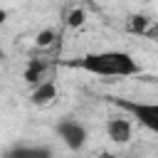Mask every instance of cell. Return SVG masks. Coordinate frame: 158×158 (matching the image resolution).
Here are the masks:
<instances>
[{"label":"cell","instance_id":"9c48e42d","mask_svg":"<svg viewBox=\"0 0 158 158\" xmlns=\"http://www.w3.org/2000/svg\"><path fill=\"white\" fill-rule=\"evenodd\" d=\"M81 22H84V12H81V10H74V12L69 15V25L77 27V25H81Z\"/></svg>","mask_w":158,"mask_h":158},{"label":"cell","instance_id":"ba28073f","mask_svg":"<svg viewBox=\"0 0 158 158\" xmlns=\"http://www.w3.org/2000/svg\"><path fill=\"white\" fill-rule=\"evenodd\" d=\"M52 42H54V32H52V30H44V32L37 35V44H40V47H49Z\"/></svg>","mask_w":158,"mask_h":158},{"label":"cell","instance_id":"277c9868","mask_svg":"<svg viewBox=\"0 0 158 158\" xmlns=\"http://www.w3.org/2000/svg\"><path fill=\"white\" fill-rule=\"evenodd\" d=\"M106 136L114 143L126 146L133 138V121H131V116H111L106 121Z\"/></svg>","mask_w":158,"mask_h":158},{"label":"cell","instance_id":"8992f818","mask_svg":"<svg viewBox=\"0 0 158 158\" xmlns=\"http://www.w3.org/2000/svg\"><path fill=\"white\" fill-rule=\"evenodd\" d=\"M54 99H57V84H54V79L35 86L32 94H30V101H32L35 106H47V104H52Z\"/></svg>","mask_w":158,"mask_h":158},{"label":"cell","instance_id":"30bf717a","mask_svg":"<svg viewBox=\"0 0 158 158\" xmlns=\"http://www.w3.org/2000/svg\"><path fill=\"white\" fill-rule=\"evenodd\" d=\"M146 37H151V40H156V42H158V25H151V30L146 32Z\"/></svg>","mask_w":158,"mask_h":158},{"label":"cell","instance_id":"52a82bcc","mask_svg":"<svg viewBox=\"0 0 158 158\" xmlns=\"http://www.w3.org/2000/svg\"><path fill=\"white\" fill-rule=\"evenodd\" d=\"M5 158H52V151L44 146H15L5 153Z\"/></svg>","mask_w":158,"mask_h":158},{"label":"cell","instance_id":"8fae6325","mask_svg":"<svg viewBox=\"0 0 158 158\" xmlns=\"http://www.w3.org/2000/svg\"><path fill=\"white\" fill-rule=\"evenodd\" d=\"M101 158H118V156H114V153H104Z\"/></svg>","mask_w":158,"mask_h":158},{"label":"cell","instance_id":"6da1fadb","mask_svg":"<svg viewBox=\"0 0 158 158\" xmlns=\"http://www.w3.org/2000/svg\"><path fill=\"white\" fill-rule=\"evenodd\" d=\"M74 67H79L86 74L94 77H116V79H126V77H136L141 74V64L133 54L123 52V49H99V52H89L84 57H79L77 62H72Z\"/></svg>","mask_w":158,"mask_h":158},{"label":"cell","instance_id":"7a4b0ae2","mask_svg":"<svg viewBox=\"0 0 158 158\" xmlns=\"http://www.w3.org/2000/svg\"><path fill=\"white\" fill-rule=\"evenodd\" d=\"M114 104L126 111L136 123H141L146 131L158 133V101H138V99H114Z\"/></svg>","mask_w":158,"mask_h":158},{"label":"cell","instance_id":"3957f363","mask_svg":"<svg viewBox=\"0 0 158 158\" xmlns=\"http://www.w3.org/2000/svg\"><path fill=\"white\" fill-rule=\"evenodd\" d=\"M57 136L62 138V143L72 151H79L84 143H86V128L79 123V121H72V118H64L57 123Z\"/></svg>","mask_w":158,"mask_h":158},{"label":"cell","instance_id":"5b68a950","mask_svg":"<svg viewBox=\"0 0 158 158\" xmlns=\"http://www.w3.org/2000/svg\"><path fill=\"white\" fill-rule=\"evenodd\" d=\"M25 81H27L32 89L40 86V84H44V81H52V74H49L47 62H44V59H32V62L27 64V69H25Z\"/></svg>","mask_w":158,"mask_h":158}]
</instances>
